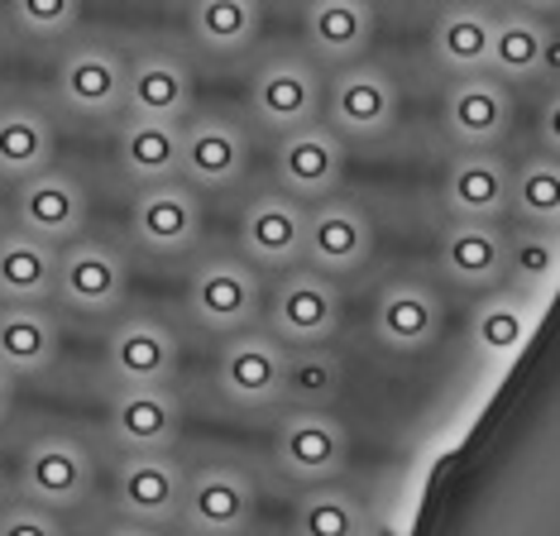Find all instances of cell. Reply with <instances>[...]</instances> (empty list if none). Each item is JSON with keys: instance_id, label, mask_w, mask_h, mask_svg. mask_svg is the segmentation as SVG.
Masks as SVG:
<instances>
[{"instance_id": "cell-36", "label": "cell", "mask_w": 560, "mask_h": 536, "mask_svg": "<svg viewBox=\"0 0 560 536\" xmlns=\"http://www.w3.org/2000/svg\"><path fill=\"white\" fill-rule=\"evenodd\" d=\"M340 398H346V360L330 345L288 350L283 407H340Z\"/></svg>"}, {"instance_id": "cell-42", "label": "cell", "mask_w": 560, "mask_h": 536, "mask_svg": "<svg viewBox=\"0 0 560 536\" xmlns=\"http://www.w3.org/2000/svg\"><path fill=\"white\" fill-rule=\"evenodd\" d=\"M508 5H522V10H532V15H546V20H551L556 10H560V0H508Z\"/></svg>"}, {"instance_id": "cell-34", "label": "cell", "mask_w": 560, "mask_h": 536, "mask_svg": "<svg viewBox=\"0 0 560 536\" xmlns=\"http://www.w3.org/2000/svg\"><path fill=\"white\" fill-rule=\"evenodd\" d=\"M292 536H374V513L340 479L312 483L292 508Z\"/></svg>"}, {"instance_id": "cell-5", "label": "cell", "mask_w": 560, "mask_h": 536, "mask_svg": "<svg viewBox=\"0 0 560 536\" xmlns=\"http://www.w3.org/2000/svg\"><path fill=\"white\" fill-rule=\"evenodd\" d=\"M187 316L211 336H235L259 326L264 316V278L240 249H215L187 268Z\"/></svg>"}, {"instance_id": "cell-17", "label": "cell", "mask_w": 560, "mask_h": 536, "mask_svg": "<svg viewBox=\"0 0 560 536\" xmlns=\"http://www.w3.org/2000/svg\"><path fill=\"white\" fill-rule=\"evenodd\" d=\"M197 106V72L183 48L139 44L125 58V115L149 120H187Z\"/></svg>"}, {"instance_id": "cell-1", "label": "cell", "mask_w": 560, "mask_h": 536, "mask_svg": "<svg viewBox=\"0 0 560 536\" xmlns=\"http://www.w3.org/2000/svg\"><path fill=\"white\" fill-rule=\"evenodd\" d=\"M269 465L278 479L298 483V489L346 479L350 427L336 407H283L269 436Z\"/></svg>"}, {"instance_id": "cell-37", "label": "cell", "mask_w": 560, "mask_h": 536, "mask_svg": "<svg viewBox=\"0 0 560 536\" xmlns=\"http://www.w3.org/2000/svg\"><path fill=\"white\" fill-rule=\"evenodd\" d=\"M560 268V240L556 230H541V225H522V230H508V278L517 288H546Z\"/></svg>"}, {"instance_id": "cell-21", "label": "cell", "mask_w": 560, "mask_h": 536, "mask_svg": "<svg viewBox=\"0 0 560 536\" xmlns=\"http://www.w3.org/2000/svg\"><path fill=\"white\" fill-rule=\"evenodd\" d=\"M187 469L173 459V451L154 455H120L116 465V513L125 522H144V527L168 532L183 513Z\"/></svg>"}, {"instance_id": "cell-24", "label": "cell", "mask_w": 560, "mask_h": 536, "mask_svg": "<svg viewBox=\"0 0 560 536\" xmlns=\"http://www.w3.org/2000/svg\"><path fill=\"white\" fill-rule=\"evenodd\" d=\"M436 268L445 283L465 292H489L508 283V230L493 221H455V215H445L436 235Z\"/></svg>"}, {"instance_id": "cell-6", "label": "cell", "mask_w": 560, "mask_h": 536, "mask_svg": "<svg viewBox=\"0 0 560 536\" xmlns=\"http://www.w3.org/2000/svg\"><path fill=\"white\" fill-rule=\"evenodd\" d=\"M288 383V345L269 326H245L221 336L215 354V393L235 412H278Z\"/></svg>"}, {"instance_id": "cell-12", "label": "cell", "mask_w": 560, "mask_h": 536, "mask_svg": "<svg viewBox=\"0 0 560 536\" xmlns=\"http://www.w3.org/2000/svg\"><path fill=\"white\" fill-rule=\"evenodd\" d=\"M201 191L183 177L173 183H154V187H135L130 201V240L149 259H187L201 245Z\"/></svg>"}, {"instance_id": "cell-19", "label": "cell", "mask_w": 560, "mask_h": 536, "mask_svg": "<svg viewBox=\"0 0 560 536\" xmlns=\"http://www.w3.org/2000/svg\"><path fill=\"white\" fill-rule=\"evenodd\" d=\"M302 230H307V207L292 201L288 191H254L240 207V254L264 268V273H283V268L302 264Z\"/></svg>"}, {"instance_id": "cell-4", "label": "cell", "mask_w": 560, "mask_h": 536, "mask_svg": "<svg viewBox=\"0 0 560 536\" xmlns=\"http://www.w3.org/2000/svg\"><path fill=\"white\" fill-rule=\"evenodd\" d=\"M264 326L273 330L288 350L298 345H330L346 326V292L340 278L322 273L312 264H292L278 273V283L264 292Z\"/></svg>"}, {"instance_id": "cell-28", "label": "cell", "mask_w": 560, "mask_h": 536, "mask_svg": "<svg viewBox=\"0 0 560 536\" xmlns=\"http://www.w3.org/2000/svg\"><path fill=\"white\" fill-rule=\"evenodd\" d=\"M116 163L135 187H154L183 177V120H149L120 115L116 125Z\"/></svg>"}, {"instance_id": "cell-7", "label": "cell", "mask_w": 560, "mask_h": 536, "mask_svg": "<svg viewBox=\"0 0 560 536\" xmlns=\"http://www.w3.org/2000/svg\"><path fill=\"white\" fill-rule=\"evenodd\" d=\"M20 498L54 513H78L96 489V455L72 431H39L20 451Z\"/></svg>"}, {"instance_id": "cell-18", "label": "cell", "mask_w": 560, "mask_h": 536, "mask_svg": "<svg viewBox=\"0 0 560 536\" xmlns=\"http://www.w3.org/2000/svg\"><path fill=\"white\" fill-rule=\"evenodd\" d=\"M513 120H517L513 86H503L489 72L451 77L441 101V130L455 149H503V139L513 135Z\"/></svg>"}, {"instance_id": "cell-25", "label": "cell", "mask_w": 560, "mask_h": 536, "mask_svg": "<svg viewBox=\"0 0 560 536\" xmlns=\"http://www.w3.org/2000/svg\"><path fill=\"white\" fill-rule=\"evenodd\" d=\"M378 38L374 0H302V48L322 68H346L369 58Z\"/></svg>"}, {"instance_id": "cell-15", "label": "cell", "mask_w": 560, "mask_h": 536, "mask_svg": "<svg viewBox=\"0 0 560 536\" xmlns=\"http://www.w3.org/2000/svg\"><path fill=\"white\" fill-rule=\"evenodd\" d=\"M374 340L393 354H427L445 336V302L441 292L417 273H393L374 292V312H369Z\"/></svg>"}, {"instance_id": "cell-29", "label": "cell", "mask_w": 560, "mask_h": 536, "mask_svg": "<svg viewBox=\"0 0 560 536\" xmlns=\"http://www.w3.org/2000/svg\"><path fill=\"white\" fill-rule=\"evenodd\" d=\"M62 354V326L48 302H0V364L15 378H44Z\"/></svg>"}, {"instance_id": "cell-8", "label": "cell", "mask_w": 560, "mask_h": 536, "mask_svg": "<svg viewBox=\"0 0 560 536\" xmlns=\"http://www.w3.org/2000/svg\"><path fill=\"white\" fill-rule=\"evenodd\" d=\"M130 298V259L116 240L82 235L58 245L54 302L78 316H116Z\"/></svg>"}, {"instance_id": "cell-2", "label": "cell", "mask_w": 560, "mask_h": 536, "mask_svg": "<svg viewBox=\"0 0 560 536\" xmlns=\"http://www.w3.org/2000/svg\"><path fill=\"white\" fill-rule=\"evenodd\" d=\"M322 96H326V72L307 48H269L249 72V120L264 135H288L298 125L322 120Z\"/></svg>"}, {"instance_id": "cell-35", "label": "cell", "mask_w": 560, "mask_h": 536, "mask_svg": "<svg viewBox=\"0 0 560 536\" xmlns=\"http://www.w3.org/2000/svg\"><path fill=\"white\" fill-rule=\"evenodd\" d=\"M508 215L522 225H560V163L551 149L527 153L522 163H508Z\"/></svg>"}, {"instance_id": "cell-38", "label": "cell", "mask_w": 560, "mask_h": 536, "mask_svg": "<svg viewBox=\"0 0 560 536\" xmlns=\"http://www.w3.org/2000/svg\"><path fill=\"white\" fill-rule=\"evenodd\" d=\"M10 20L34 44H58L82 24V0H10Z\"/></svg>"}, {"instance_id": "cell-32", "label": "cell", "mask_w": 560, "mask_h": 536, "mask_svg": "<svg viewBox=\"0 0 560 536\" xmlns=\"http://www.w3.org/2000/svg\"><path fill=\"white\" fill-rule=\"evenodd\" d=\"M58 245L30 230H0V302H54Z\"/></svg>"}, {"instance_id": "cell-26", "label": "cell", "mask_w": 560, "mask_h": 536, "mask_svg": "<svg viewBox=\"0 0 560 536\" xmlns=\"http://www.w3.org/2000/svg\"><path fill=\"white\" fill-rule=\"evenodd\" d=\"M441 207L455 221H508V159L499 149H455L441 177Z\"/></svg>"}, {"instance_id": "cell-9", "label": "cell", "mask_w": 560, "mask_h": 536, "mask_svg": "<svg viewBox=\"0 0 560 536\" xmlns=\"http://www.w3.org/2000/svg\"><path fill=\"white\" fill-rule=\"evenodd\" d=\"M259 517V479L235 459H211L187 475L177 527L197 536H245Z\"/></svg>"}, {"instance_id": "cell-11", "label": "cell", "mask_w": 560, "mask_h": 536, "mask_svg": "<svg viewBox=\"0 0 560 536\" xmlns=\"http://www.w3.org/2000/svg\"><path fill=\"white\" fill-rule=\"evenodd\" d=\"M374 215L364 211V201L330 191V197L307 207V230H302V264L322 268L330 278H350L360 268L374 264Z\"/></svg>"}, {"instance_id": "cell-13", "label": "cell", "mask_w": 560, "mask_h": 536, "mask_svg": "<svg viewBox=\"0 0 560 536\" xmlns=\"http://www.w3.org/2000/svg\"><path fill=\"white\" fill-rule=\"evenodd\" d=\"M254 139L231 110H201L183 120V183L197 191H235L249 177Z\"/></svg>"}, {"instance_id": "cell-23", "label": "cell", "mask_w": 560, "mask_h": 536, "mask_svg": "<svg viewBox=\"0 0 560 536\" xmlns=\"http://www.w3.org/2000/svg\"><path fill=\"white\" fill-rule=\"evenodd\" d=\"M556 72V30L546 15H532L522 5L493 10V38H489V77L503 86L546 82Z\"/></svg>"}, {"instance_id": "cell-10", "label": "cell", "mask_w": 560, "mask_h": 536, "mask_svg": "<svg viewBox=\"0 0 560 536\" xmlns=\"http://www.w3.org/2000/svg\"><path fill=\"white\" fill-rule=\"evenodd\" d=\"M58 106L78 120H120L125 115V54L101 38H72L54 68Z\"/></svg>"}, {"instance_id": "cell-20", "label": "cell", "mask_w": 560, "mask_h": 536, "mask_svg": "<svg viewBox=\"0 0 560 536\" xmlns=\"http://www.w3.org/2000/svg\"><path fill=\"white\" fill-rule=\"evenodd\" d=\"M183 369V340L154 312H130L106 336V374L116 383H173Z\"/></svg>"}, {"instance_id": "cell-33", "label": "cell", "mask_w": 560, "mask_h": 536, "mask_svg": "<svg viewBox=\"0 0 560 536\" xmlns=\"http://www.w3.org/2000/svg\"><path fill=\"white\" fill-rule=\"evenodd\" d=\"M537 330V302L527 288H489L479 292L475 312H469V345L489 354H513L527 345V336Z\"/></svg>"}, {"instance_id": "cell-44", "label": "cell", "mask_w": 560, "mask_h": 536, "mask_svg": "<svg viewBox=\"0 0 560 536\" xmlns=\"http://www.w3.org/2000/svg\"><path fill=\"white\" fill-rule=\"evenodd\" d=\"M183 536H197V532H183Z\"/></svg>"}, {"instance_id": "cell-27", "label": "cell", "mask_w": 560, "mask_h": 536, "mask_svg": "<svg viewBox=\"0 0 560 536\" xmlns=\"http://www.w3.org/2000/svg\"><path fill=\"white\" fill-rule=\"evenodd\" d=\"M58 153V125L44 101L10 96L0 101V183H24L44 173Z\"/></svg>"}, {"instance_id": "cell-40", "label": "cell", "mask_w": 560, "mask_h": 536, "mask_svg": "<svg viewBox=\"0 0 560 536\" xmlns=\"http://www.w3.org/2000/svg\"><path fill=\"white\" fill-rule=\"evenodd\" d=\"M15 393H20V378L0 364V421H10V412H15Z\"/></svg>"}, {"instance_id": "cell-16", "label": "cell", "mask_w": 560, "mask_h": 536, "mask_svg": "<svg viewBox=\"0 0 560 536\" xmlns=\"http://www.w3.org/2000/svg\"><path fill=\"white\" fill-rule=\"evenodd\" d=\"M187 407L173 383H116L106 403V427L120 455H154L183 441Z\"/></svg>"}, {"instance_id": "cell-43", "label": "cell", "mask_w": 560, "mask_h": 536, "mask_svg": "<svg viewBox=\"0 0 560 536\" xmlns=\"http://www.w3.org/2000/svg\"><path fill=\"white\" fill-rule=\"evenodd\" d=\"M0 459H5V455H0ZM0 475H5V465H0Z\"/></svg>"}, {"instance_id": "cell-3", "label": "cell", "mask_w": 560, "mask_h": 536, "mask_svg": "<svg viewBox=\"0 0 560 536\" xmlns=\"http://www.w3.org/2000/svg\"><path fill=\"white\" fill-rule=\"evenodd\" d=\"M322 120L346 144H384L402 120V86L393 77V68H384L374 58L336 68L326 77Z\"/></svg>"}, {"instance_id": "cell-22", "label": "cell", "mask_w": 560, "mask_h": 536, "mask_svg": "<svg viewBox=\"0 0 560 536\" xmlns=\"http://www.w3.org/2000/svg\"><path fill=\"white\" fill-rule=\"evenodd\" d=\"M86 215H92V201H86V187L78 173L48 163L44 173L15 183V221L20 230L48 240V245H68L86 230Z\"/></svg>"}, {"instance_id": "cell-39", "label": "cell", "mask_w": 560, "mask_h": 536, "mask_svg": "<svg viewBox=\"0 0 560 536\" xmlns=\"http://www.w3.org/2000/svg\"><path fill=\"white\" fill-rule=\"evenodd\" d=\"M0 536H68V522L54 508L15 498L10 508H0Z\"/></svg>"}, {"instance_id": "cell-14", "label": "cell", "mask_w": 560, "mask_h": 536, "mask_svg": "<svg viewBox=\"0 0 560 536\" xmlns=\"http://www.w3.org/2000/svg\"><path fill=\"white\" fill-rule=\"evenodd\" d=\"M346 168H350V144L326 120L298 125V130L273 139V183L302 207L346 187Z\"/></svg>"}, {"instance_id": "cell-30", "label": "cell", "mask_w": 560, "mask_h": 536, "mask_svg": "<svg viewBox=\"0 0 560 536\" xmlns=\"http://www.w3.org/2000/svg\"><path fill=\"white\" fill-rule=\"evenodd\" d=\"M489 38H493V5L489 0H445L431 20V58L445 77L489 72Z\"/></svg>"}, {"instance_id": "cell-31", "label": "cell", "mask_w": 560, "mask_h": 536, "mask_svg": "<svg viewBox=\"0 0 560 536\" xmlns=\"http://www.w3.org/2000/svg\"><path fill=\"white\" fill-rule=\"evenodd\" d=\"M187 34L207 58L235 62L264 38V0H187Z\"/></svg>"}, {"instance_id": "cell-41", "label": "cell", "mask_w": 560, "mask_h": 536, "mask_svg": "<svg viewBox=\"0 0 560 536\" xmlns=\"http://www.w3.org/2000/svg\"><path fill=\"white\" fill-rule=\"evenodd\" d=\"M101 536H163V532H159V527H144V522H125V517H120V522H110V527L101 532Z\"/></svg>"}]
</instances>
